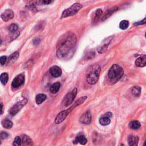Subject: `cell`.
I'll return each instance as SVG.
<instances>
[{"mask_svg":"<svg viewBox=\"0 0 146 146\" xmlns=\"http://www.w3.org/2000/svg\"><path fill=\"white\" fill-rule=\"evenodd\" d=\"M77 43V37L71 32L64 34L59 39L57 46V56L62 60L70 59L74 54Z\"/></svg>","mask_w":146,"mask_h":146,"instance_id":"6da1fadb","label":"cell"},{"mask_svg":"<svg viewBox=\"0 0 146 146\" xmlns=\"http://www.w3.org/2000/svg\"><path fill=\"white\" fill-rule=\"evenodd\" d=\"M87 97L86 96H84L81 97V98H79L69 109H67L66 110H64L60 113L57 116L56 119H55V123L56 124H60L62 123L67 117V115L77 106L83 104L85 101L87 100Z\"/></svg>","mask_w":146,"mask_h":146,"instance_id":"7a4b0ae2","label":"cell"},{"mask_svg":"<svg viewBox=\"0 0 146 146\" xmlns=\"http://www.w3.org/2000/svg\"><path fill=\"white\" fill-rule=\"evenodd\" d=\"M101 70V67L98 65H94L91 66L87 75V81L88 84L93 85L98 82Z\"/></svg>","mask_w":146,"mask_h":146,"instance_id":"3957f363","label":"cell"},{"mask_svg":"<svg viewBox=\"0 0 146 146\" xmlns=\"http://www.w3.org/2000/svg\"><path fill=\"white\" fill-rule=\"evenodd\" d=\"M124 71L118 65H113L109 70L108 76L113 81H118L123 75Z\"/></svg>","mask_w":146,"mask_h":146,"instance_id":"277c9868","label":"cell"},{"mask_svg":"<svg viewBox=\"0 0 146 146\" xmlns=\"http://www.w3.org/2000/svg\"><path fill=\"white\" fill-rule=\"evenodd\" d=\"M82 8V5L81 4L78 3H75L73 4L70 8L66 9L63 12L61 18H64L70 16H74Z\"/></svg>","mask_w":146,"mask_h":146,"instance_id":"5b68a950","label":"cell"},{"mask_svg":"<svg viewBox=\"0 0 146 146\" xmlns=\"http://www.w3.org/2000/svg\"><path fill=\"white\" fill-rule=\"evenodd\" d=\"M77 94V88H74L72 91H71L70 92L66 94V96L64 97L62 101V105L65 107H67L70 105H71L75 98Z\"/></svg>","mask_w":146,"mask_h":146,"instance_id":"8992f818","label":"cell"},{"mask_svg":"<svg viewBox=\"0 0 146 146\" xmlns=\"http://www.w3.org/2000/svg\"><path fill=\"white\" fill-rule=\"evenodd\" d=\"M27 102V99H24V100L20 101L19 102H17L10 109V114L12 116L16 115L21 110V109L26 105Z\"/></svg>","mask_w":146,"mask_h":146,"instance_id":"52a82bcc","label":"cell"},{"mask_svg":"<svg viewBox=\"0 0 146 146\" xmlns=\"http://www.w3.org/2000/svg\"><path fill=\"white\" fill-rule=\"evenodd\" d=\"M25 82V75L24 74H20L18 75L13 80L12 83V86L13 88H18L20 87Z\"/></svg>","mask_w":146,"mask_h":146,"instance_id":"ba28073f","label":"cell"},{"mask_svg":"<svg viewBox=\"0 0 146 146\" xmlns=\"http://www.w3.org/2000/svg\"><path fill=\"white\" fill-rule=\"evenodd\" d=\"M92 120V117L90 111H86L79 118V122L82 124H89L91 123Z\"/></svg>","mask_w":146,"mask_h":146,"instance_id":"9c48e42d","label":"cell"},{"mask_svg":"<svg viewBox=\"0 0 146 146\" xmlns=\"http://www.w3.org/2000/svg\"><path fill=\"white\" fill-rule=\"evenodd\" d=\"M14 12L10 9H7L1 15V17L2 20L5 22H7L12 20L14 17Z\"/></svg>","mask_w":146,"mask_h":146,"instance_id":"30bf717a","label":"cell"},{"mask_svg":"<svg viewBox=\"0 0 146 146\" xmlns=\"http://www.w3.org/2000/svg\"><path fill=\"white\" fill-rule=\"evenodd\" d=\"M62 70L57 66H54L50 69V73L55 78L60 77L62 75Z\"/></svg>","mask_w":146,"mask_h":146,"instance_id":"8fae6325","label":"cell"},{"mask_svg":"<svg viewBox=\"0 0 146 146\" xmlns=\"http://www.w3.org/2000/svg\"><path fill=\"white\" fill-rule=\"evenodd\" d=\"M111 39H112V37L108 38L103 42L102 45L101 46H100V47L98 48V52L99 53H103L104 52H105L106 51L107 48L108 47V46L111 42Z\"/></svg>","mask_w":146,"mask_h":146,"instance_id":"7c38bea8","label":"cell"},{"mask_svg":"<svg viewBox=\"0 0 146 146\" xmlns=\"http://www.w3.org/2000/svg\"><path fill=\"white\" fill-rule=\"evenodd\" d=\"M135 65L137 67L146 66V55H143L137 58L135 61Z\"/></svg>","mask_w":146,"mask_h":146,"instance_id":"4fadbf2b","label":"cell"},{"mask_svg":"<svg viewBox=\"0 0 146 146\" xmlns=\"http://www.w3.org/2000/svg\"><path fill=\"white\" fill-rule=\"evenodd\" d=\"M87 140L86 138V137L83 135H78L75 140L73 141L74 144H77V143H80L82 145H84L87 143Z\"/></svg>","mask_w":146,"mask_h":146,"instance_id":"5bb4252c","label":"cell"},{"mask_svg":"<svg viewBox=\"0 0 146 146\" xmlns=\"http://www.w3.org/2000/svg\"><path fill=\"white\" fill-rule=\"evenodd\" d=\"M18 57H19V53L18 52H16L12 54H11L9 57V59L8 60V62H7L8 65V66L12 65L13 63H14L16 61Z\"/></svg>","mask_w":146,"mask_h":146,"instance_id":"9a60e30c","label":"cell"},{"mask_svg":"<svg viewBox=\"0 0 146 146\" xmlns=\"http://www.w3.org/2000/svg\"><path fill=\"white\" fill-rule=\"evenodd\" d=\"M128 141L130 146H136L138 144L139 138L134 135H130L128 137Z\"/></svg>","mask_w":146,"mask_h":146,"instance_id":"2e32d148","label":"cell"},{"mask_svg":"<svg viewBox=\"0 0 146 146\" xmlns=\"http://www.w3.org/2000/svg\"><path fill=\"white\" fill-rule=\"evenodd\" d=\"M47 98V96L44 94H39L35 97V102L37 105L42 103Z\"/></svg>","mask_w":146,"mask_h":146,"instance_id":"e0dca14e","label":"cell"},{"mask_svg":"<svg viewBox=\"0 0 146 146\" xmlns=\"http://www.w3.org/2000/svg\"><path fill=\"white\" fill-rule=\"evenodd\" d=\"M118 7H114L110 9H109L106 13H105V14L104 15V16L102 18V21H104L105 20H106L107 18H108L110 16H111L114 13H115L116 11H117L118 10Z\"/></svg>","mask_w":146,"mask_h":146,"instance_id":"ac0fdd59","label":"cell"},{"mask_svg":"<svg viewBox=\"0 0 146 146\" xmlns=\"http://www.w3.org/2000/svg\"><path fill=\"white\" fill-rule=\"evenodd\" d=\"M22 144L24 145H33V141L31 138L27 136V135H23L22 139Z\"/></svg>","mask_w":146,"mask_h":146,"instance_id":"d6986e66","label":"cell"},{"mask_svg":"<svg viewBox=\"0 0 146 146\" xmlns=\"http://www.w3.org/2000/svg\"><path fill=\"white\" fill-rule=\"evenodd\" d=\"M61 87V83L60 82L54 83L52 85L50 88V91L52 94H56L58 92Z\"/></svg>","mask_w":146,"mask_h":146,"instance_id":"ffe728a7","label":"cell"},{"mask_svg":"<svg viewBox=\"0 0 146 146\" xmlns=\"http://www.w3.org/2000/svg\"><path fill=\"white\" fill-rule=\"evenodd\" d=\"M2 125L4 128L7 129H10L13 127V124L10 120L8 119H5L2 121Z\"/></svg>","mask_w":146,"mask_h":146,"instance_id":"44dd1931","label":"cell"},{"mask_svg":"<svg viewBox=\"0 0 146 146\" xmlns=\"http://www.w3.org/2000/svg\"><path fill=\"white\" fill-rule=\"evenodd\" d=\"M111 122L110 118L107 117L106 116H103L100 119V123L102 126H107L109 125Z\"/></svg>","mask_w":146,"mask_h":146,"instance_id":"7402d4cb","label":"cell"},{"mask_svg":"<svg viewBox=\"0 0 146 146\" xmlns=\"http://www.w3.org/2000/svg\"><path fill=\"white\" fill-rule=\"evenodd\" d=\"M9 79V75L7 73H4L1 74V76H0V80H1V82L3 85H6L8 83Z\"/></svg>","mask_w":146,"mask_h":146,"instance_id":"603a6c76","label":"cell"},{"mask_svg":"<svg viewBox=\"0 0 146 146\" xmlns=\"http://www.w3.org/2000/svg\"><path fill=\"white\" fill-rule=\"evenodd\" d=\"M131 93L134 96H139L141 93V88L139 86H134L132 88Z\"/></svg>","mask_w":146,"mask_h":146,"instance_id":"cb8c5ba5","label":"cell"},{"mask_svg":"<svg viewBox=\"0 0 146 146\" xmlns=\"http://www.w3.org/2000/svg\"><path fill=\"white\" fill-rule=\"evenodd\" d=\"M102 14H103V12L101 9H97V10L95 12V17L94 18V21L95 22H98L100 20Z\"/></svg>","mask_w":146,"mask_h":146,"instance_id":"d4e9b609","label":"cell"},{"mask_svg":"<svg viewBox=\"0 0 146 146\" xmlns=\"http://www.w3.org/2000/svg\"><path fill=\"white\" fill-rule=\"evenodd\" d=\"M140 127V123L137 120H134L133 122H131L130 123V127L132 129L136 130V129H138Z\"/></svg>","mask_w":146,"mask_h":146,"instance_id":"484cf974","label":"cell"},{"mask_svg":"<svg viewBox=\"0 0 146 146\" xmlns=\"http://www.w3.org/2000/svg\"><path fill=\"white\" fill-rule=\"evenodd\" d=\"M128 26H129V22L127 20H123L120 22L119 27L122 30H126L128 28Z\"/></svg>","mask_w":146,"mask_h":146,"instance_id":"4316f807","label":"cell"},{"mask_svg":"<svg viewBox=\"0 0 146 146\" xmlns=\"http://www.w3.org/2000/svg\"><path fill=\"white\" fill-rule=\"evenodd\" d=\"M18 29V26L17 24H12L9 28V30L11 33H15Z\"/></svg>","mask_w":146,"mask_h":146,"instance_id":"83f0119b","label":"cell"},{"mask_svg":"<svg viewBox=\"0 0 146 146\" xmlns=\"http://www.w3.org/2000/svg\"><path fill=\"white\" fill-rule=\"evenodd\" d=\"M22 144V140L20 136H16L13 143V145H16V146H20Z\"/></svg>","mask_w":146,"mask_h":146,"instance_id":"f1b7e54d","label":"cell"},{"mask_svg":"<svg viewBox=\"0 0 146 146\" xmlns=\"http://www.w3.org/2000/svg\"><path fill=\"white\" fill-rule=\"evenodd\" d=\"M1 139H5L8 137L9 136V134L7 132H4V131H1Z\"/></svg>","mask_w":146,"mask_h":146,"instance_id":"f546056e","label":"cell"},{"mask_svg":"<svg viewBox=\"0 0 146 146\" xmlns=\"http://www.w3.org/2000/svg\"><path fill=\"white\" fill-rule=\"evenodd\" d=\"M7 61L8 60L6 56H2L1 58H0V62H1V65L2 66L4 65Z\"/></svg>","mask_w":146,"mask_h":146,"instance_id":"4dcf8cb0","label":"cell"},{"mask_svg":"<svg viewBox=\"0 0 146 146\" xmlns=\"http://www.w3.org/2000/svg\"><path fill=\"white\" fill-rule=\"evenodd\" d=\"M146 24V17L142 21L135 24V25H142V24Z\"/></svg>","mask_w":146,"mask_h":146,"instance_id":"1f68e13d","label":"cell"},{"mask_svg":"<svg viewBox=\"0 0 146 146\" xmlns=\"http://www.w3.org/2000/svg\"><path fill=\"white\" fill-rule=\"evenodd\" d=\"M52 1V0H42V2L45 4H49Z\"/></svg>","mask_w":146,"mask_h":146,"instance_id":"d6a6232c","label":"cell"},{"mask_svg":"<svg viewBox=\"0 0 146 146\" xmlns=\"http://www.w3.org/2000/svg\"><path fill=\"white\" fill-rule=\"evenodd\" d=\"M104 116H106V117H109V118H111V117H112V113H110V112L106 113Z\"/></svg>","mask_w":146,"mask_h":146,"instance_id":"836d02e7","label":"cell"},{"mask_svg":"<svg viewBox=\"0 0 146 146\" xmlns=\"http://www.w3.org/2000/svg\"><path fill=\"white\" fill-rule=\"evenodd\" d=\"M1 114L2 115L3 114V112H4V108H3V103H1Z\"/></svg>","mask_w":146,"mask_h":146,"instance_id":"e575fe53","label":"cell"},{"mask_svg":"<svg viewBox=\"0 0 146 146\" xmlns=\"http://www.w3.org/2000/svg\"><path fill=\"white\" fill-rule=\"evenodd\" d=\"M144 145H145V146H146V140L145 141V142H144Z\"/></svg>","mask_w":146,"mask_h":146,"instance_id":"d590c367","label":"cell"},{"mask_svg":"<svg viewBox=\"0 0 146 146\" xmlns=\"http://www.w3.org/2000/svg\"><path fill=\"white\" fill-rule=\"evenodd\" d=\"M145 38H146V33H145Z\"/></svg>","mask_w":146,"mask_h":146,"instance_id":"8d00e7d4","label":"cell"}]
</instances>
